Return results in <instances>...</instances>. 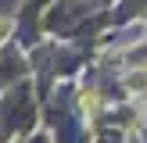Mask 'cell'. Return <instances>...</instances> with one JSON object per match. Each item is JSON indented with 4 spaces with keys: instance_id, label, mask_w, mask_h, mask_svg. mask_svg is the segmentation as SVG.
Returning <instances> with one entry per match:
<instances>
[{
    "instance_id": "cell-1",
    "label": "cell",
    "mask_w": 147,
    "mask_h": 143,
    "mask_svg": "<svg viewBox=\"0 0 147 143\" xmlns=\"http://www.w3.org/2000/svg\"><path fill=\"white\" fill-rule=\"evenodd\" d=\"M7 29H11V21H0V36H7Z\"/></svg>"
}]
</instances>
